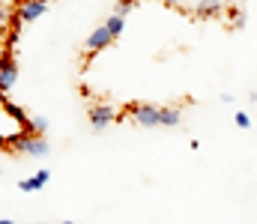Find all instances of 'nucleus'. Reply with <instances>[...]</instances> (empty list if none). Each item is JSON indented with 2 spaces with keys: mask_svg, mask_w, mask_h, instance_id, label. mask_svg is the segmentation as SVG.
I'll return each instance as SVG.
<instances>
[{
  "mask_svg": "<svg viewBox=\"0 0 257 224\" xmlns=\"http://www.w3.org/2000/svg\"><path fill=\"white\" fill-rule=\"evenodd\" d=\"M48 179H51V170H36L33 176L21 179V182H18V188H21V191H42V188L48 185Z\"/></svg>",
  "mask_w": 257,
  "mask_h": 224,
  "instance_id": "7",
  "label": "nucleus"
},
{
  "mask_svg": "<svg viewBox=\"0 0 257 224\" xmlns=\"http://www.w3.org/2000/svg\"><path fill=\"white\" fill-rule=\"evenodd\" d=\"M24 132L45 135V132H48V120H45V117H30V120H27V126H24Z\"/></svg>",
  "mask_w": 257,
  "mask_h": 224,
  "instance_id": "11",
  "label": "nucleus"
},
{
  "mask_svg": "<svg viewBox=\"0 0 257 224\" xmlns=\"http://www.w3.org/2000/svg\"><path fill=\"white\" fill-rule=\"evenodd\" d=\"M48 12V0H21L18 3V24H30L36 18H42Z\"/></svg>",
  "mask_w": 257,
  "mask_h": 224,
  "instance_id": "4",
  "label": "nucleus"
},
{
  "mask_svg": "<svg viewBox=\"0 0 257 224\" xmlns=\"http://www.w3.org/2000/svg\"><path fill=\"white\" fill-rule=\"evenodd\" d=\"M162 3H168V6H180L183 0H162Z\"/></svg>",
  "mask_w": 257,
  "mask_h": 224,
  "instance_id": "18",
  "label": "nucleus"
},
{
  "mask_svg": "<svg viewBox=\"0 0 257 224\" xmlns=\"http://www.w3.org/2000/svg\"><path fill=\"white\" fill-rule=\"evenodd\" d=\"M0 176H3V170H0Z\"/></svg>",
  "mask_w": 257,
  "mask_h": 224,
  "instance_id": "19",
  "label": "nucleus"
},
{
  "mask_svg": "<svg viewBox=\"0 0 257 224\" xmlns=\"http://www.w3.org/2000/svg\"><path fill=\"white\" fill-rule=\"evenodd\" d=\"M18 36H21V33H18V27H12V33H9V48H15V45H18Z\"/></svg>",
  "mask_w": 257,
  "mask_h": 224,
  "instance_id": "16",
  "label": "nucleus"
},
{
  "mask_svg": "<svg viewBox=\"0 0 257 224\" xmlns=\"http://www.w3.org/2000/svg\"><path fill=\"white\" fill-rule=\"evenodd\" d=\"M128 114H132L135 126H141V129H156V126H162V108H156V105H150V102H135V105L128 108Z\"/></svg>",
  "mask_w": 257,
  "mask_h": 224,
  "instance_id": "2",
  "label": "nucleus"
},
{
  "mask_svg": "<svg viewBox=\"0 0 257 224\" xmlns=\"http://www.w3.org/2000/svg\"><path fill=\"white\" fill-rule=\"evenodd\" d=\"M12 147V138H6V135H0V149H9Z\"/></svg>",
  "mask_w": 257,
  "mask_h": 224,
  "instance_id": "17",
  "label": "nucleus"
},
{
  "mask_svg": "<svg viewBox=\"0 0 257 224\" xmlns=\"http://www.w3.org/2000/svg\"><path fill=\"white\" fill-rule=\"evenodd\" d=\"M221 9H224V3L221 0H200L197 6H194V18H218L221 15Z\"/></svg>",
  "mask_w": 257,
  "mask_h": 224,
  "instance_id": "8",
  "label": "nucleus"
},
{
  "mask_svg": "<svg viewBox=\"0 0 257 224\" xmlns=\"http://www.w3.org/2000/svg\"><path fill=\"white\" fill-rule=\"evenodd\" d=\"M12 54L15 51H9V54L0 57V93H9L15 87V81H18V60Z\"/></svg>",
  "mask_w": 257,
  "mask_h": 224,
  "instance_id": "3",
  "label": "nucleus"
},
{
  "mask_svg": "<svg viewBox=\"0 0 257 224\" xmlns=\"http://www.w3.org/2000/svg\"><path fill=\"white\" fill-rule=\"evenodd\" d=\"M230 15H233V30H242V27H245V12L230 9Z\"/></svg>",
  "mask_w": 257,
  "mask_h": 224,
  "instance_id": "14",
  "label": "nucleus"
},
{
  "mask_svg": "<svg viewBox=\"0 0 257 224\" xmlns=\"http://www.w3.org/2000/svg\"><path fill=\"white\" fill-rule=\"evenodd\" d=\"M135 6H138V0H117L114 12H117V15H128V12H132Z\"/></svg>",
  "mask_w": 257,
  "mask_h": 224,
  "instance_id": "13",
  "label": "nucleus"
},
{
  "mask_svg": "<svg viewBox=\"0 0 257 224\" xmlns=\"http://www.w3.org/2000/svg\"><path fill=\"white\" fill-rule=\"evenodd\" d=\"M162 126H180V111L177 108H162Z\"/></svg>",
  "mask_w": 257,
  "mask_h": 224,
  "instance_id": "12",
  "label": "nucleus"
},
{
  "mask_svg": "<svg viewBox=\"0 0 257 224\" xmlns=\"http://www.w3.org/2000/svg\"><path fill=\"white\" fill-rule=\"evenodd\" d=\"M114 42H117V39H114V36H111V30L102 24L99 30H93V33H90V39H87V51H90V54H99V51H105V48H108V45H114Z\"/></svg>",
  "mask_w": 257,
  "mask_h": 224,
  "instance_id": "6",
  "label": "nucleus"
},
{
  "mask_svg": "<svg viewBox=\"0 0 257 224\" xmlns=\"http://www.w3.org/2000/svg\"><path fill=\"white\" fill-rule=\"evenodd\" d=\"M114 120H117V111H114L111 105H93V108H90V126H93L96 132L108 129Z\"/></svg>",
  "mask_w": 257,
  "mask_h": 224,
  "instance_id": "5",
  "label": "nucleus"
},
{
  "mask_svg": "<svg viewBox=\"0 0 257 224\" xmlns=\"http://www.w3.org/2000/svg\"><path fill=\"white\" fill-rule=\"evenodd\" d=\"M105 27L111 30V36H114V39H120V36H123V30H126V15L111 12V15H108V21H105Z\"/></svg>",
  "mask_w": 257,
  "mask_h": 224,
  "instance_id": "10",
  "label": "nucleus"
},
{
  "mask_svg": "<svg viewBox=\"0 0 257 224\" xmlns=\"http://www.w3.org/2000/svg\"><path fill=\"white\" fill-rule=\"evenodd\" d=\"M233 120H236V126H239V129H251V117H248L245 111H236V117H233Z\"/></svg>",
  "mask_w": 257,
  "mask_h": 224,
  "instance_id": "15",
  "label": "nucleus"
},
{
  "mask_svg": "<svg viewBox=\"0 0 257 224\" xmlns=\"http://www.w3.org/2000/svg\"><path fill=\"white\" fill-rule=\"evenodd\" d=\"M3 111H6V114H9V117H12V120L21 126V129H24V126H27V120H30V117H27V111H24L21 105L9 102V99H3Z\"/></svg>",
  "mask_w": 257,
  "mask_h": 224,
  "instance_id": "9",
  "label": "nucleus"
},
{
  "mask_svg": "<svg viewBox=\"0 0 257 224\" xmlns=\"http://www.w3.org/2000/svg\"><path fill=\"white\" fill-rule=\"evenodd\" d=\"M12 149H15V152H27L30 158H48V152H51V147L45 144L42 135L24 132V129H21V135L12 138Z\"/></svg>",
  "mask_w": 257,
  "mask_h": 224,
  "instance_id": "1",
  "label": "nucleus"
}]
</instances>
